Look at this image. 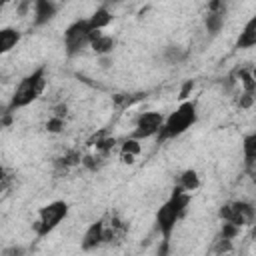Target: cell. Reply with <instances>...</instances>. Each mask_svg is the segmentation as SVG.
<instances>
[{
  "label": "cell",
  "mask_w": 256,
  "mask_h": 256,
  "mask_svg": "<svg viewBox=\"0 0 256 256\" xmlns=\"http://www.w3.org/2000/svg\"><path fill=\"white\" fill-rule=\"evenodd\" d=\"M104 158H106V156H104L102 152H98V154H86V156H82V164H84L90 172H96V170L102 168Z\"/></svg>",
  "instance_id": "ac0fdd59"
},
{
  "label": "cell",
  "mask_w": 256,
  "mask_h": 256,
  "mask_svg": "<svg viewBox=\"0 0 256 256\" xmlns=\"http://www.w3.org/2000/svg\"><path fill=\"white\" fill-rule=\"evenodd\" d=\"M32 8H34V6H32V0H20L18 6H16V14H18V16H26Z\"/></svg>",
  "instance_id": "4316f807"
},
{
  "label": "cell",
  "mask_w": 256,
  "mask_h": 256,
  "mask_svg": "<svg viewBox=\"0 0 256 256\" xmlns=\"http://www.w3.org/2000/svg\"><path fill=\"white\" fill-rule=\"evenodd\" d=\"M20 42V32L16 28H2L0 30V52H10Z\"/></svg>",
  "instance_id": "4fadbf2b"
},
{
  "label": "cell",
  "mask_w": 256,
  "mask_h": 256,
  "mask_svg": "<svg viewBox=\"0 0 256 256\" xmlns=\"http://www.w3.org/2000/svg\"><path fill=\"white\" fill-rule=\"evenodd\" d=\"M58 12V4L54 0H34V26L48 24Z\"/></svg>",
  "instance_id": "ba28073f"
},
{
  "label": "cell",
  "mask_w": 256,
  "mask_h": 256,
  "mask_svg": "<svg viewBox=\"0 0 256 256\" xmlns=\"http://www.w3.org/2000/svg\"><path fill=\"white\" fill-rule=\"evenodd\" d=\"M242 152H244L246 166L256 164V132H250L242 138Z\"/></svg>",
  "instance_id": "9a60e30c"
},
{
  "label": "cell",
  "mask_w": 256,
  "mask_h": 256,
  "mask_svg": "<svg viewBox=\"0 0 256 256\" xmlns=\"http://www.w3.org/2000/svg\"><path fill=\"white\" fill-rule=\"evenodd\" d=\"M250 180L256 184V170H250Z\"/></svg>",
  "instance_id": "836d02e7"
},
{
  "label": "cell",
  "mask_w": 256,
  "mask_h": 256,
  "mask_svg": "<svg viewBox=\"0 0 256 256\" xmlns=\"http://www.w3.org/2000/svg\"><path fill=\"white\" fill-rule=\"evenodd\" d=\"M44 88H46V66H40L20 80V84L16 86V90L10 98L6 112H16L20 108H26L28 104H32L34 100L40 98Z\"/></svg>",
  "instance_id": "3957f363"
},
{
  "label": "cell",
  "mask_w": 256,
  "mask_h": 256,
  "mask_svg": "<svg viewBox=\"0 0 256 256\" xmlns=\"http://www.w3.org/2000/svg\"><path fill=\"white\" fill-rule=\"evenodd\" d=\"M198 120V110H196V102L194 100H182L180 106L170 112L160 128V132L156 134V140L158 144L160 142H166L170 138H176L180 134H184L188 128H192Z\"/></svg>",
  "instance_id": "7a4b0ae2"
},
{
  "label": "cell",
  "mask_w": 256,
  "mask_h": 256,
  "mask_svg": "<svg viewBox=\"0 0 256 256\" xmlns=\"http://www.w3.org/2000/svg\"><path fill=\"white\" fill-rule=\"evenodd\" d=\"M102 244H104V220H98V222L88 226V230L82 236L80 246H82V250L90 252V250H96Z\"/></svg>",
  "instance_id": "52a82bcc"
},
{
  "label": "cell",
  "mask_w": 256,
  "mask_h": 256,
  "mask_svg": "<svg viewBox=\"0 0 256 256\" xmlns=\"http://www.w3.org/2000/svg\"><path fill=\"white\" fill-rule=\"evenodd\" d=\"M112 12H110V8L108 6H98L94 12H92V16L88 18V22H90V26H92V30H104L110 22H112Z\"/></svg>",
  "instance_id": "8fae6325"
},
{
  "label": "cell",
  "mask_w": 256,
  "mask_h": 256,
  "mask_svg": "<svg viewBox=\"0 0 256 256\" xmlns=\"http://www.w3.org/2000/svg\"><path fill=\"white\" fill-rule=\"evenodd\" d=\"M234 74H236V78H238L242 90L256 96V78H254L252 70H250V68H238V70H234Z\"/></svg>",
  "instance_id": "2e32d148"
},
{
  "label": "cell",
  "mask_w": 256,
  "mask_h": 256,
  "mask_svg": "<svg viewBox=\"0 0 256 256\" xmlns=\"http://www.w3.org/2000/svg\"><path fill=\"white\" fill-rule=\"evenodd\" d=\"M240 228L242 226H238V224H234V222H222V226H220V234H218V238H226V240H234L238 234H240Z\"/></svg>",
  "instance_id": "ffe728a7"
},
{
  "label": "cell",
  "mask_w": 256,
  "mask_h": 256,
  "mask_svg": "<svg viewBox=\"0 0 256 256\" xmlns=\"http://www.w3.org/2000/svg\"><path fill=\"white\" fill-rule=\"evenodd\" d=\"M254 46H256V14L244 24L242 32L236 38V48L238 50H248V48H254Z\"/></svg>",
  "instance_id": "30bf717a"
},
{
  "label": "cell",
  "mask_w": 256,
  "mask_h": 256,
  "mask_svg": "<svg viewBox=\"0 0 256 256\" xmlns=\"http://www.w3.org/2000/svg\"><path fill=\"white\" fill-rule=\"evenodd\" d=\"M120 2H122V0H102V6H108V8H110V6H118Z\"/></svg>",
  "instance_id": "d6a6232c"
},
{
  "label": "cell",
  "mask_w": 256,
  "mask_h": 256,
  "mask_svg": "<svg viewBox=\"0 0 256 256\" xmlns=\"http://www.w3.org/2000/svg\"><path fill=\"white\" fill-rule=\"evenodd\" d=\"M64 126H66V122H64V118H60V116H50V118H48V122H46V130H48V132H52V134L62 132V130H64Z\"/></svg>",
  "instance_id": "7402d4cb"
},
{
  "label": "cell",
  "mask_w": 256,
  "mask_h": 256,
  "mask_svg": "<svg viewBox=\"0 0 256 256\" xmlns=\"http://www.w3.org/2000/svg\"><path fill=\"white\" fill-rule=\"evenodd\" d=\"M254 102H256V96H254V94H250V92H244V90H242V94L236 98V106H238V108H242V110L252 108V106H254Z\"/></svg>",
  "instance_id": "44dd1931"
},
{
  "label": "cell",
  "mask_w": 256,
  "mask_h": 256,
  "mask_svg": "<svg viewBox=\"0 0 256 256\" xmlns=\"http://www.w3.org/2000/svg\"><path fill=\"white\" fill-rule=\"evenodd\" d=\"M10 254H22V248H8V250H4V256H10Z\"/></svg>",
  "instance_id": "1f68e13d"
},
{
  "label": "cell",
  "mask_w": 256,
  "mask_h": 256,
  "mask_svg": "<svg viewBox=\"0 0 256 256\" xmlns=\"http://www.w3.org/2000/svg\"><path fill=\"white\" fill-rule=\"evenodd\" d=\"M190 204V192H186L180 184L172 188L170 198L158 208L156 212V230L162 236V242L168 244L170 236L176 228V222L186 214V208Z\"/></svg>",
  "instance_id": "6da1fadb"
},
{
  "label": "cell",
  "mask_w": 256,
  "mask_h": 256,
  "mask_svg": "<svg viewBox=\"0 0 256 256\" xmlns=\"http://www.w3.org/2000/svg\"><path fill=\"white\" fill-rule=\"evenodd\" d=\"M192 88H194V82H192V80H188V82H184V86H182V90H180V94H178V98H180V100H186V98H188V94L192 92Z\"/></svg>",
  "instance_id": "f1b7e54d"
},
{
  "label": "cell",
  "mask_w": 256,
  "mask_h": 256,
  "mask_svg": "<svg viewBox=\"0 0 256 256\" xmlns=\"http://www.w3.org/2000/svg\"><path fill=\"white\" fill-rule=\"evenodd\" d=\"M120 150H122V152H130V154H136V156H138V154H140V150H142V146L138 144V138H132V136H130V138H126V140H124V144H122V148H120Z\"/></svg>",
  "instance_id": "603a6c76"
},
{
  "label": "cell",
  "mask_w": 256,
  "mask_h": 256,
  "mask_svg": "<svg viewBox=\"0 0 256 256\" xmlns=\"http://www.w3.org/2000/svg\"><path fill=\"white\" fill-rule=\"evenodd\" d=\"M186 192H194V190H198L200 188V176H198V172L196 170H192V168H188V170H184L182 174H180V182H178Z\"/></svg>",
  "instance_id": "e0dca14e"
},
{
  "label": "cell",
  "mask_w": 256,
  "mask_h": 256,
  "mask_svg": "<svg viewBox=\"0 0 256 256\" xmlns=\"http://www.w3.org/2000/svg\"><path fill=\"white\" fill-rule=\"evenodd\" d=\"M114 46H116V40H114L112 36L102 34V30H92V34H90V48H92L98 56L112 54Z\"/></svg>",
  "instance_id": "9c48e42d"
},
{
  "label": "cell",
  "mask_w": 256,
  "mask_h": 256,
  "mask_svg": "<svg viewBox=\"0 0 256 256\" xmlns=\"http://www.w3.org/2000/svg\"><path fill=\"white\" fill-rule=\"evenodd\" d=\"M232 250V240H226V238H218L216 240V246H214V252H230Z\"/></svg>",
  "instance_id": "d4e9b609"
},
{
  "label": "cell",
  "mask_w": 256,
  "mask_h": 256,
  "mask_svg": "<svg viewBox=\"0 0 256 256\" xmlns=\"http://www.w3.org/2000/svg\"><path fill=\"white\" fill-rule=\"evenodd\" d=\"M188 58V52L182 48V46H176V44H170L162 50V60L166 64H180Z\"/></svg>",
  "instance_id": "5bb4252c"
},
{
  "label": "cell",
  "mask_w": 256,
  "mask_h": 256,
  "mask_svg": "<svg viewBox=\"0 0 256 256\" xmlns=\"http://www.w3.org/2000/svg\"><path fill=\"white\" fill-rule=\"evenodd\" d=\"M252 238H256V224H254V228H252Z\"/></svg>",
  "instance_id": "e575fe53"
},
{
  "label": "cell",
  "mask_w": 256,
  "mask_h": 256,
  "mask_svg": "<svg viewBox=\"0 0 256 256\" xmlns=\"http://www.w3.org/2000/svg\"><path fill=\"white\" fill-rule=\"evenodd\" d=\"M208 12H226L228 6H226V0H208Z\"/></svg>",
  "instance_id": "cb8c5ba5"
},
{
  "label": "cell",
  "mask_w": 256,
  "mask_h": 256,
  "mask_svg": "<svg viewBox=\"0 0 256 256\" xmlns=\"http://www.w3.org/2000/svg\"><path fill=\"white\" fill-rule=\"evenodd\" d=\"M166 116L162 112H142L138 118H136V128L132 130V138H138V140H144V138H152L160 132L162 124H164Z\"/></svg>",
  "instance_id": "8992f818"
},
{
  "label": "cell",
  "mask_w": 256,
  "mask_h": 256,
  "mask_svg": "<svg viewBox=\"0 0 256 256\" xmlns=\"http://www.w3.org/2000/svg\"><path fill=\"white\" fill-rule=\"evenodd\" d=\"M120 158H122V162H124V164H134V160H136V154H130V152H122V150H120Z\"/></svg>",
  "instance_id": "f546056e"
},
{
  "label": "cell",
  "mask_w": 256,
  "mask_h": 256,
  "mask_svg": "<svg viewBox=\"0 0 256 256\" xmlns=\"http://www.w3.org/2000/svg\"><path fill=\"white\" fill-rule=\"evenodd\" d=\"M226 22V12H206L204 16V28L210 36H216Z\"/></svg>",
  "instance_id": "7c38bea8"
},
{
  "label": "cell",
  "mask_w": 256,
  "mask_h": 256,
  "mask_svg": "<svg viewBox=\"0 0 256 256\" xmlns=\"http://www.w3.org/2000/svg\"><path fill=\"white\" fill-rule=\"evenodd\" d=\"M232 204H234V208H236V212L244 216V220H246V224H250V222L254 220V216H256V208H254V206H252L250 202H244V200H238V202H232Z\"/></svg>",
  "instance_id": "d6986e66"
},
{
  "label": "cell",
  "mask_w": 256,
  "mask_h": 256,
  "mask_svg": "<svg viewBox=\"0 0 256 256\" xmlns=\"http://www.w3.org/2000/svg\"><path fill=\"white\" fill-rule=\"evenodd\" d=\"M8 2H10V0H2V4H8Z\"/></svg>",
  "instance_id": "8d00e7d4"
},
{
  "label": "cell",
  "mask_w": 256,
  "mask_h": 256,
  "mask_svg": "<svg viewBox=\"0 0 256 256\" xmlns=\"http://www.w3.org/2000/svg\"><path fill=\"white\" fill-rule=\"evenodd\" d=\"M236 84H238V78H236V74H234V72H232V74H228V76L222 80V88H224L226 92H232Z\"/></svg>",
  "instance_id": "484cf974"
},
{
  "label": "cell",
  "mask_w": 256,
  "mask_h": 256,
  "mask_svg": "<svg viewBox=\"0 0 256 256\" xmlns=\"http://www.w3.org/2000/svg\"><path fill=\"white\" fill-rule=\"evenodd\" d=\"M68 212H70V206L64 200H54V202L42 206L38 212V220L34 222L36 236L38 238L48 236L54 228H58V224L68 216Z\"/></svg>",
  "instance_id": "277c9868"
},
{
  "label": "cell",
  "mask_w": 256,
  "mask_h": 256,
  "mask_svg": "<svg viewBox=\"0 0 256 256\" xmlns=\"http://www.w3.org/2000/svg\"><path fill=\"white\" fill-rule=\"evenodd\" d=\"M110 64H112V60H110V54H106V56H100V66H102V68H110Z\"/></svg>",
  "instance_id": "4dcf8cb0"
},
{
  "label": "cell",
  "mask_w": 256,
  "mask_h": 256,
  "mask_svg": "<svg viewBox=\"0 0 256 256\" xmlns=\"http://www.w3.org/2000/svg\"><path fill=\"white\" fill-rule=\"evenodd\" d=\"M90 34H92V26L86 20H76L72 22L66 30H64V50L66 56H76L80 54L86 46H90Z\"/></svg>",
  "instance_id": "5b68a950"
},
{
  "label": "cell",
  "mask_w": 256,
  "mask_h": 256,
  "mask_svg": "<svg viewBox=\"0 0 256 256\" xmlns=\"http://www.w3.org/2000/svg\"><path fill=\"white\" fill-rule=\"evenodd\" d=\"M252 74H254V78H256V66H254V68H252Z\"/></svg>",
  "instance_id": "d590c367"
},
{
  "label": "cell",
  "mask_w": 256,
  "mask_h": 256,
  "mask_svg": "<svg viewBox=\"0 0 256 256\" xmlns=\"http://www.w3.org/2000/svg\"><path fill=\"white\" fill-rule=\"evenodd\" d=\"M52 116H60V118H66V116H68V106H66L64 102L56 104V106L52 108Z\"/></svg>",
  "instance_id": "83f0119b"
}]
</instances>
